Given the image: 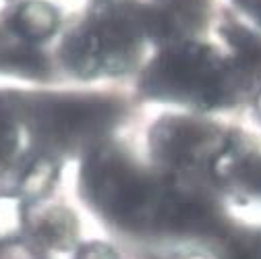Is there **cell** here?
I'll list each match as a JSON object with an SVG mask.
<instances>
[{
	"label": "cell",
	"mask_w": 261,
	"mask_h": 259,
	"mask_svg": "<svg viewBox=\"0 0 261 259\" xmlns=\"http://www.w3.org/2000/svg\"><path fill=\"white\" fill-rule=\"evenodd\" d=\"M81 180L87 201L108 222L133 235L160 237L170 185L149 178L114 149L93 151Z\"/></svg>",
	"instance_id": "cell-1"
},
{
	"label": "cell",
	"mask_w": 261,
	"mask_h": 259,
	"mask_svg": "<svg viewBox=\"0 0 261 259\" xmlns=\"http://www.w3.org/2000/svg\"><path fill=\"white\" fill-rule=\"evenodd\" d=\"M158 95L199 106H216L226 98L230 79L224 62L205 48H176L162 56L147 77Z\"/></svg>",
	"instance_id": "cell-2"
},
{
	"label": "cell",
	"mask_w": 261,
	"mask_h": 259,
	"mask_svg": "<svg viewBox=\"0 0 261 259\" xmlns=\"http://www.w3.org/2000/svg\"><path fill=\"white\" fill-rule=\"evenodd\" d=\"M135 52V31L124 19L114 15L87 23L69 38L64 46L67 62L79 75L118 73L128 67Z\"/></svg>",
	"instance_id": "cell-3"
},
{
	"label": "cell",
	"mask_w": 261,
	"mask_h": 259,
	"mask_svg": "<svg viewBox=\"0 0 261 259\" xmlns=\"http://www.w3.org/2000/svg\"><path fill=\"white\" fill-rule=\"evenodd\" d=\"M112 116L110 104L89 98L42 102L34 112L38 131L56 145L79 143L102 133Z\"/></svg>",
	"instance_id": "cell-4"
},
{
	"label": "cell",
	"mask_w": 261,
	"mask_h": 259,
	"mask_svg": "<svg viewBox=\"0 0 261 259\" xmlns=\"http://www.w3.org/2000/svg\"><path fill=\"white\" fill-rule=\"evenodd\" d=\"M222 147H216L214 133L201 122L170 118L160 122L153 131V153L160 164L176 172L195 170L201 164L212 168V162Z\"/></svg>",
	"instance_id": "cell-5"
},
{
	"label": "cell",
	"mask_w": 261,
	"mask_h": 259,
	"mask_svg": "<svg viewBox=\"0 0 261 259\" xmlns=\"http://www.w3.org/2000/svg\"><path fill=\"white\" fill-rule=\"evenodd\" d=\"M31 243L40 251H71L77 245L79 224L75 214L64 208L44 210L36 220L27 222V232Z\"/></svg>",
	"instance_id": "cell-6"
},
{
	"label": "cell",
	"mask_w": 261,
	"mask_h": 259,
	"mask_svg": "<svg viewBox=\"0 0 261 259\" xmlns=\"http://www.w3.org/2000/svg\"><path fill=\"white\" fill-rule=\"evenodd\" d=\"M58 25V13L42 0H29L21 5L11 19L13 31L25 42H42L54 34Z\"/></svg>",
	"instance_id": "cell-7"
},
{
	"label": "cell",
	"mask_w": 261,
	"mask_h": 259,
	"mask_svg": "<svg viewBox=\"0 0 261 259\" xmlns=\"http://www.w3.org/2000/svg\"><path fill=\"white\" fill-rule=\"evenodd\" d=\"M25 199L19 195H0V245H9L27 232Z\"/></svg>",
	"instance_id": "cell-8"
},
{
	"label": "cell",
	"mask_w": 261,
	"mask_h": 259,
	"mask_svg": "<svg viewBox=\"0 0 261 259\" xmlns=\"http://www.w3.org/2000/svg\"><path fill=\"white\" fill-rule=\"evenodd\" d=\"M56 178V168L54 162L48 158H36L34 162H29L27 168L21 174V191L19 197H40L50 187L54 185ZM27 201V199H25Z\"/></svg>",
	"instance_id": "cell-9"
},
{
	"label": "cell",
	"mask_w": 261,
	"mask_h": 259,
	"mask_svg": "<svg viewBox=\"0 0 261 259\" xmlns=\"http://www.w3.org/2000/svg\"><path fill=\"white\" fill-rule=\"evenodd\" d=\"M21 145L19 122L7 108V102H0V170H5Z\"/></svg>",
	"instance_id": "cell-10"
},
{
	"label": "cell",
	"mask_w": 261,
	"mask_h": 259,
	"mask_svg": "<svg viewBox=\"0 0 261 259\" xmlns=\"http://www.w3.org/2000/svg\"><path fill=\"white\" fill-rule=\"evenodd\" d=\"M73 259H118V255L110 245L100 243V241H91V243L81 245L75 251Z\"/></svg>",
	"instance_id": "cell-11"
},
{
	"label": "cell",
	"mask_w": 261,
	"mask_h": 259,
	"mask_svg": "<svg viewBox=\"0 0 261 259\" xmlns=\"http://www.w3.org/2000/svg\"><path fill=\"white\" fill-rule=\"evenodd\" d=\"M239 3L261 23V0H239Z\"/></svg>",
	"instance_id": "cell-12"
}]
</instances>
